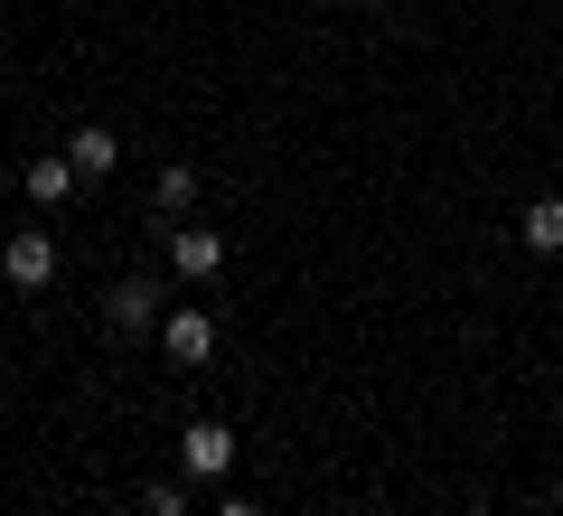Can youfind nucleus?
Returning <instances> with one entry per match:
<instances>
[{"label":"nucleus","mask_w":563,"mask_h":516,"mask_svg":"<svg viewBox=\"0 0 563 516\" xmlns=\"http://www.w3.org/2000/svg\"><path fill=\"white\" fill-rule=\"evenodd\" d=\"M103 319H113L122 338H141V329H161L169 319V292L151 273H132V282H113V292H103Z\"/></svg>","instance_id":"obj_1"},{"label":"nucleus","mask_w":563,"mask_h":516,"mask_svg":"<svg viewBox=\"0 0 563 516\" xmlns=\"http://www.w3.org/2000/svg\"><path fill=\"white\" fill-rule=\"evenodd\" d=\"M179 470H188V479H225V470H235V422L198 414V422L179 432Z\"/></svg>","instance_id":"obj_2"},{"label":"nucleus","mask_w":563,"mask_h":516,"mask_svg":"<svg viewBox=\"0 0 563 516\" xmlns=\"http://www.w3.org/2000/svg\"><path fill=\"white\" fill-rule=\"evenodd\" d=\"M0 282H10V292H47V282H57V244H47L38 226H20V235L0 244Z\"/></svg>","instance_id":"obj_3"},{"label":"nucleus","mask_w":563,"mask_h":516,"mask_svg":"<svg viewBox=\"0 0 563 516\" xmlns=\"http://www.w3.org/2000/svg\"><path fill=\"white\" fill-rule=\"evenodd\" d=\"M169 273H179V282H217L225 273V235H207V226H169Z\"/></svg>","instance_id":"obj_4"},{"label":"nucleus","mask_w":563,"mask_h":516,"mask_svg":"<svg viewBox=\"0 0 563 516\" xmlns=\"http://www.w3.org/2000/svg\"><path fill=\"white\" fill-rule=\"evenodd\" d=\"M161 348H169V366H207V358H217V319H207V310H169L161 319Z\"/></svg>","instance_id":"obj_5"},{"label":"nucleus","mask_w":563,"mask_h":516,"mask_svg":"<svg viewBox=\"0 0 563 516\" xmlns=\"http://www.w3.org/2000/svg\"><path fill=\"white\" fill-rule=\"evenodd\" d=\"M66 160H76V179H113V169H122V141L103 132V122H85V132L66 141Z\"/></svg>","instance_id":"obj_6"},{"label":"nucleus","mask_w":563,"mask_h":516,"mask_svg":"<svg viewBox=\"0 0 563 516\" xmlns=\"http://www.w3.org/2000/svg\"><path fill=\"white\" fill-rule=\"evenodd\" d=\"M517 244H526V254H563V198H536V207H526V217H517Z\"/></svg>","instance_id":"obj_7"},{"label":"nucleus","mask_w":563,"mask_h":516,"mask_svg":"<svg viewBox=\"0 0 563 516\" xmlns=\"http://www.w3.org/2000/svg\"><path fill=\"white\" fill-rule=\"evenodd\" d=\"M20 188H29V207H66V188H76V160H66V151H57V160H29V179H20Z\"/></svg>","instance_id":"obj_8"},{"label":"nucleus","mask_w":563,"mask_h":516,"mask_svg":"<svg viewBox=\"0 0 563 516\" xmlns=\"http://www.w3.org/2000/svg\"><path fill=\"white\" fill-rule=\"evenodd\" d=\"M151 207H161V217H188V207H198V169H188V160H169L161 179H151Z\"/></svg>","instance_id":"obj_9"},{"label":"nucleus","mask_w":563,"mask_h":516,"mask_svg":"<svg viewBox=\"0 0 563 516\" xmlns=\"http://www.w3.org/2000/svg\"><path fill=\"white\" fill-rule=\"evenodd\" d=\"M141 507H151V516H188V497H179V479H161V488L141 497Z\"/></svg>","instance_id":"obj_10"},{"label":"nucleus","mask_w":563,"mask_h":516,"mask_svg":"<svg viewBox=\"0 0 563 516\" xmlns=\"http://www.w3.org/2000/svg\"><path fill=\"white\" fill-rule=\"evenodd\" d=\"M217 516H263V507H254V497H225V507H217Z\"/></svg>","instance_id":"obj_11"},{"label":"nucleus","mask_w":563,"mask_h":516,"mask_svg":"<svg viewBox=\"0 0 563 516\" xmlns=\"http://www.w3.org/2000/svg\"><path fill=\"white\" fill-rule=\"evenodd\" d=\"M554 507H563V479H554Z\"/></svg>","instance_id":"obj_12"},{"label":"nucleus","mask_w":563,"mask_h":516,"mask_svg":"<svg viewBox=\"0 0 563 516\" xmlns=\"http://www.w3.org/2000/svg\"><path fill=\"white\" fill-rule=\"evenodd\" d=\"M470 516H488V507H470Z\"/></svg>","instance_id":"obj_13"}]
</instances>
